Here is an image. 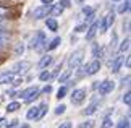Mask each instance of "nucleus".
Returning <instances> with one entry per match:
<instances>
[{
  "label": "nucleus",
  "mask_w": 131,
  "mask_h": 128,
  "mask_svg": "<svg viewBox=\"0 0 131 128\" xmlns=\"http://www.w3.org/2000/svg\"><path fill=\"white\" fill-rule=\"evenodd\" d=\"M113 88H115L113 81H110V80H105V81H102V83L99 84V94L105 96V94L112 93V91H113Z\"/></svg>",
  "instance_id": "obj_5"
},
{
  "label": "nucleus",
  "mask_w": 131,
  "mask_h": 128,
  "mask_svg": "<svg viewBox=\"0 0 131 128\" xmlns=\"http://www.w3.org/2000/svg\"><path fill=\"white\" fill-rule=\"evenodd\" d=\"M99 70H100V62L97 58L92 60L89 65H86V75H95Z\"/></svg>",
  "instance_id": "obj_10"
},
{
  "label": "nucleus",
  "mask_w": 131,
  "mask_h": 128,
  "mask_svg": "<svg viewBox=\"0 0 131 128\" xmlns=\"http://www.w3.org/2000/svg\"><path fill=\"white\" fill-rule=\"evenodd\" d=\"M62 5L63 7H70V0H62Z\"/></svg>",
  "instance_id": "obj_39"
},
{
  "label": "nucleus",
  "mask_w": 131,
  "mask_h": 128,
  "mask_svg": "<svg viewBox=\"0 0 131 128\" xmlns=\"http://www.w3.org/2000/svg\"><path fill=\"white\" fill-rule=\"evenodd\" d=\"M23 54H24V44L18 42L16 45H15V55H16V57H21Z\"/></svg>",
  "instance_id": "obj_19"
},
{
  "label": "nucleus",
  "mask_w": 131,
  "mask_h": 128,
  "mask_svg": "<svg viewBox=\"0 0 131 128\" xmlns=\"http://www.w3.org/2000/svg\"><path fill=\"white\" fill-rule=\"evenodd\" d=\"M112 2H118V0H112Z\"/></svg>",
  "instance_id": "obj_44"
},
{
  "label": "nucleus",
  "mask_w": 131,
  "mask_h": 128,
  "mask_svg": "<svg viewBox=\"0 0 131 128\" xmlns=\"http://www.w3.org/2000/svg\"><path fill=\"white\" fill-rule=\"evenodd\" d=\"M47 102H44V104H41L39 105V115H37V120H41V119H44V115H45V112H47Z\"/></svg>",
  "instance_id": "obj_22"
},
{
  "label": "nucleus",
  "mask_w": 131,
  "mask_h": 128,
  "mask_svg": "<svg viewBox=\"0 0 131 128\" xmlns=\"http://www.w3.org/2000/svg\"><path fill=\"white\" fill-rule=\"evenodd\" d=\"M113 126V123H112V117L110 115H107L104 119V122H102V128H112Z\"/></svg>",
  "instance_id": "obj_24"
},
{
  "label": "nucleus",
  "mask_w": 131,
  "mask_h": 128,
  "mask_svg": "<svg viewBox=\"0 0 131 128\" xmlns=\"http://www.w3.org/2000/svg\"><path fill=\"white\" fill-rule=\"evenodd\" d=\"M128 10H129V0H126L125 3L120 5V7H118V13H126Z\"/></svg>",
  "instance_id": "obj_25"
},
{
  "label": "nucleus",
  "mask_w": 131,
  "mask_h": 128,
  "mask_svg": "<svg viewBox=\"0 0 131 128\" xmlns=\"http://www.w3.org/2000/svg\"><path fill=\"white\" fill-rule=\"evenodd\" d=\"M123 60H125V57H117V58L112 62V65H110V66H112V71H113V73H117V71L120 70V66H122Z\"/></svg>",
  "instance_id": "obj_14"
},
{
  "label": "nucleus",
  "mask_w": 131,
  "mask_h": 128,
  "mask_svg": "<svg viewBox=\"0 0 131 128\" xmlns=\"http://www.w3.org/2000/svg\"><path fill=\"white\" fill-rule=\"evenodd\" d=\"M86 39L88 41H92L94 37H95V34H97V31H99V21H94L92 24H91V26L86 29Z\"/></svg>",
  "instance_id": "obj_9"
},
{
  "label": "nucleus",
  "mask_w": 131,
  "mask_h": 128,
  "mask_svg": "<svg viewBox=\"0 0 131 128\" xmlns=\"http://www.w3.org/2000/svg\"><path fill=\"white\" fill-rule=\"evenodd\" d=\"M113 23H115V13L113 12H110V13H107V16L104 18V21H102V33H105L108 28H112L113 26Z\"/></svg>",
  "instance_id": "obj_8"
},
{
  "label": "nucleus",
  "mask_w": 131,
  "mask_h": 128,
  "mask_svg": "<svg viewBox=\"0 0 131 128\" xmlns=\"http://www.w3.org/2000/svg\"><path fill=\"white\" fill-rule=\"evenodd\" d=\"M50 7H52V3L50 5H41V7H37V8H34V12H32V16L36 18V19H41V18H47V15L50 12Z\"/></svg>",
  "instance_id": "obj_3"
},
{
  "label": "nucleus",
  "mask_w": 131,
  "mask_h": 128,
  "mask_svg": "<svg viewBox=\"0 0 131 128\" xmlns=\"http://www.w3.org/2000/svg\"><path fill=\"white\" fill-rule=\"evenodd\" d=\"M65 109H67V107H65L63 104H62V105H58L57 109H55V114H57V115H62V114H65Z\"/></svg>",
  "instance_id": "obj_34"
},
{
  "label": "nucleus",
  "mask_w": 131,
  "mask_h": 128,
  "mask_svg": "<svg viewBox=\"0 0 131 128\" xmlns=\"http://www.w3.org/2000/svg\"><path fill=\"white\" fill-rule=\"evenodd\" d=\"M2 24H3V21H2V18H0V28H2Z\"/></svg>",
  "instance_id": "obj_42"
},
{
  "label": "nucleus",
  "mask_w": 131,
  "mask_h": 128,
  "mask_svg": "<svg viewBox=\"0 0 131 128\" xmlns=\"http://www.w3.org/2000/svg\"><path fill=\"white\" fill-rule=\"evenodd\" d=\"M83 13L86 15V18H88V16H92V15H94V8H91V7H83Z\"/></svg>",
  "instance_id": "obj_27"
},
{
  "label": "nucleus",
  "mask_w": 131,
  "mask_h": 128,
  "mask_svg": "<svg viewBox=\"0 0 131 128\" xmlns=\"http://www.w3.org/2000/svg\"><path fill=\"white\" fill-rule=\"evenodd\" d=\"M52 62H53V58L50 57V55H45V57L41 58V62H39V68H47Z\"/></svg>",
  "instance_id": "obj_16"
},
{
  "label": "nucleus",
  "mask_w": 131,
  "mask_h": 128,
  "mask_svg": "<svg viewBox=\"0 0 131 128\" xmlns=\"http://www.w3.org/2000/svg\"><path fill=\"white\" fill-rule=\"evenodd\" d=\"M76 2H78V3H83V0H76Z\"/></svg>",
  "instance_id": "obj_43"
},
{
  "label": "nucleus",
  "mask_w": 131,
  "mask_h": 128,
  "mask_svg": "<svg viewBox=\"0 0 131 128\" xmlns=\"http://www.w3.org/2000/svg\"><path fill=\"white\" fill-rule=\"evenodd\" d=\"M41 2H42V3H45V5H50V3L53 2V0H41Z\"/></svg>",
  "instance_id": "obj_40"
},
{
  "label": "nucleus",
  "mask_w": 131,
  "mask_h": 128,
  "mask_svg": "<svg viewBox=\"0 0 131 128\" xmlns=\"http://www.w3.org/2000/svg\"><path fill=\"white\" fill-rule=\"evenodd\" d=\"M50 91H52V86H45V88L42 89V93H44V94H49Z\"/></svg>",
  "instance_id": "obj_38"
},
{
  "label": "nucleus",
  "mask_w": 131,
  "mask_h": 128,
  "mask_svg": "<svg viewBox=\"0 0 131 128\" xmlns=\"http://www.w3.org/2000/svg\"><path fill=\"white\" fill-rule=\"evenodd\" d=\"M13 80H15V73H13V71H2V73H0V84L13 83Z\"/></svg>",
  "instance_id": "obj_11"
},
{
  "label": "nucleus",
  "mask_w": 131,
  "mask_h": 128,
  "mask_svg": "<svg viewBox=\"0 0 131 128\" xmlns=\"http://www.w3.org/2000/svg\"><path fill=\"white\" fill-rule=\"evenodd\" d=\"M65 94H67V86H62V88L58 89V93H57V97L58 99H63Z\"/></svg>",
  "instance_id": "obj_28"
},
{
  "label": "nucleus",
  "mask_w": 131,
  "mask_h": 128,
  "mask_svg": "<svg viewBox=\"0 0 131 128\" xmlns=\"http://www.w3.org/2000/svg\"><path fill=\"white\" fill-rule=\"evenodd\" d=\"M117 128H129V119H123V120L118 123Z\"/></svg>",
  "instance_id": "obj_29"
},
{
  "label": "nucleus",
  "mask_w": 131,
  "mask_h": 128,
  "mask_svg": "<svg viewBox=\"0 0 131 128\" xmlns=\"http://www.w3.org/2000/svg\"><path fill=\"white\" fill-rule=\"evenodd\" d=\"M79 128H94V122L92 120H88V122H84V123L79 125Z\"/></svg>",
  "instance_id": "obj_31"
},
{
  "label": "nucleus",
  "mask_w": 131,
  "mask_h": 128,
  "mask_svg": "<svg viewBox=\"0 0 131 128\" xmlns=\"http://www.w3.org/2000/svg\"><path fill=\"white\" fill-rule=\"evenodd\" d=\"M70 75H71V70H67L65 71V73L60 76V83H65V81H67L68 78H70Z\"/></svg>",
  "instance_id": "obj_30"
},
{
  "label": "nucleus",
  "mask_w": 131,
  "mask_h": 128,
  "mask_svg": "<svg viewBox=\"0 0 131 128\" xmlns=\"http://www.w3.org/2000/svg\"><path fill=\"white\" fill-rule=\"evenodd\" d=\"M58 128H71V123H70V122H65V123H62Z\"/></svg>",
  "instance_id": "obj_37"
},
{
  "label": "nucleus",
  "mask_w": 131,
  "mask_h": 128,
  "mask_svg": "<svg viewBox=\"0 0 131 128\" xmlns=\"http://www.w3.org/2000/svg\"><path fill=\"white\" fill-rule=\"evenodd\" d=\"M95 110H97V101H94V102H92V104H91L89 107H86L84 114H86V115H92Z\"/></svg>",
  "instance_id": "obj_20"
},
{
  "label": "nucleus",
  "mask_w": 131,
  "mask_h": 128,
  "mask_svg": "<svg viewBox=\"0 0 131 128\" xmlns=\"http://www.w3.org/2000/svg\"><path fill=\"white\" fill-rule=\"evenodd\" d=\"M18 109H21V104H19V102H10L7 105V112H16Z\"/></svg>",
  "instance_id": "obj_21"
},
{
  "label": "nucleus",
  "mask_w": 131,
  "mask_h": 128,
  "mask_svg": "<svg viewBox=\"0 0 131 128\" xmlns=\"http://www.w3.org/2000/svg\"><path fill=\"white\" fill-rule=\"evenodd\" d=\"M63 5L62 3H58V5H53V7H50V15H52V16H58V15H62L63 13Z\"/></svg>",
  "instance_id": "obj_12"
},
{
  "label": "nucleus",
  "mask_w": 131,
  "mask_h": 128,
  "mask_svg": "<svg viewBox=\"0 0 131 128\" xmlns=\"http://www.w3.org/2000/svg\"><path fill=\"white\" fill-rule=\"evenodd\" d=\"M18 128H31V126H29V125H26V123H24V125H21V126H18Z\"/></svg>",
  "instance_id": "obj_41"
},
{
  "label": "nucleus",
  "mask_w": 131,
  "mask_h": 128,
  "mask_svg": "<svg viewBox=\"0 0 131 128\" xmlns=\"http://www.w3.org/2000/svg\"><path fill=\"white\" fill-rule=\"evenodd\" d=\"M129 96H131V93H129V91H128V93L123 96V102H125V104H126L128 107L131 105V97H129Z\"/></svg>",
  "instance_id": "obj_32"
},
{
  "label": "nucleus",
  "mask_w": 131,
  "mask_h": 128,
  "mask_svg": "<svg viewBox=\"0 0 131 128\" xmlns=\"http://www.w3.org/2000/svg\"><path fill=\"white\" fill-rule=\"evenodd\" d=\"M86 99V89H74L71 94V104H81Z\"/></svg>",
  "instance_id": "obj_7"
},
{
  "label": "nucleus",
  "mask_w": 131,
  "mask_h": 128,
  "mask_svg": "<svg viewBox=\"0 0 131 128\" xmlns=\"http://www.w3.org/2000/svg\"><path fill=\"white\" fill-rule=\"evenodd\" d=\"M31 47L36 49V50H42L45 47V34L42 31L34 34V37L31 39Z\"/></svg>",
  "instance_id": "obj_2"
},
{
  "label": "nucleus",
  "mask_w": 131,
  "mask_h": 128,
  "mask_svg": "<svg viewBox=\"0 0 131 128\" xmlns=\"http://www.w3.org/2000/svg\"><path fill=\"white\" fill-rule=\"evenodd\" d=\"M7 13H8V10H7V8H5V7H0V18H3Z\"/></svg>",
  "instance_id": "obj_35"
},
{
  "label": "nucleus",
  "mask_w": 131,
  "mask_h": 128,
  "mask_svg": "<svg viewBox=\"0 0 131 128\" xmlns=\"http://www.w3.org/2000/svg\"><path fill=\"white\" fill-rule=\"evenodd\" d=\"M92 54H94V57H95V58H97V57L100 58V54H102V50L99 49V45H94V49H92Z\"/></svg>",
  "instance_id": "obj_33"
},
{
  "label": "nucleus",
  "mask_w": 131,
  "mask_h": 128,
  "mask_svg": "<svg viewBox=\"0 0 131 128\" xmlns=\"http://www.w3.org/2000/svg\"><path fill=\"white\" fill-rule=\"evenodd\" d=\"M37 115H39V107H32V109H29L28 110V120H37Z\"/></svg>",
  "instance_id": "obj_17"
},
{
  "label": "nucleus",
  "mask_w": 131,
  "mask_h": 128,
  "mask_svg": "<svg viewBox=\"0 0 131 128\" xmlns=\"http://www.w3.org/2000/svg\"><path fill=\"white\" fill-rule=\"evenodd\" d=\"M84 29H88V28H86V24H81V26H78L76 29H74V31H76V33H83Z\"/></svg>",
  "instance_id": "obj_36"
},
{
  "label": "nucleus",
  "mask_w": 131,
  "mask_h": 128,
  "mask_svg": "<svg viewBox=\"0 0 131 128\" xmlns=\"http://www.w3.org/2000/svg\"><path fill=\"white\" fill-rule=\"evenodd\" d=\"M29 66H31V63L26 62V60H23V62L15 63V65H13V68H12V71H13L15 75H21V73H24V71H28V70H29Z\"/></svg>",
  "instance_id": "obj_6"
},
{
  "label": "nucleus",
  "mask_w": 131,
  "mask_h": 128,
  "mask_svg": "<svg viewBox=\"0 0 131 128\" xmlns=\"http://www.w3.org/2000/svg\"><path fill=\"white\" fill-rule=\"evenodd\" d=\"M60 44H62V39H60V37H55V39L50 41V44L47 45V49H49V50H53V49H57Z\"/></svg>",
  "instance_id": "obj_18"
},
{
  "label": "nucleus",
  "mask_w": 131,
  "mask_h": 128,
  "mask_svg": "<svg viewBox=\"0 0 131 128\" xmlns=\"http://www.w3.org/2000/svg\"><path fill=\"white\" fill-rule=\"evenodd\" d=\"M128 49H129V37H126V39L123 41V42H122V45H120V49H118V50H120V52L123 54V52H126Z\"/></svg>",
  "instance_id": "obj_23"
},
{
  "label": "nucleus",
  "mask_w": 131,
  "mask_h": 128,
  "mask_svg": "<svg viewBox=\"0 0 131 128\" xmlns=\"http://www.w3.org/2000/svg\"><path fill=\"white\" fill-rule=\"evenodd\" d=\"M50 78H52V73H49V71H42L41 76H39V80H41V81H49Z\"/></svg>",
  "instance_id": "obj_26"
},
{
  "label": "nucleus",
  "mask_w": 131,
  "mask_h": 128,
  "mask_svg": "<svg viewBox=\"0 0 131 128\" xmlns=\"http://www.w3.org/2000/svg\"><path fill=\"white\" fill-rule=\"evenodd\" d=\"M39 94H41V89H39L37 86H29V88L23 89L21 93H19V97L24 99V101H28V102H31V101L36 99Z\"/></svg>",
  "instance_id": "obj_1"
},
{
  "label": "nucleus",
  "mask_w": 131,
  "mask_h": 128,
  "mask_svg": "<svg viewBox=\"0 0 131 128\" xmlns=\"http://www.w3.org/2000/svg\"><path fill=\"white\" fill-rule=\"evenodd\" d=\"M81 62H83V50H76V52L70 57L68 65H70V68H71V70H76L78 66L81 65Z\"/></svg>",
  "instance_id": "obj_4"
},
{
  "label": "nucleus",
  "mask_w": 131,
  "mask_h": 128,
  "mask_svg": "<svg viewBox=\"0 0 131 128\" xmlns=\"http://www.w3.org/2000/svg\"><path fill=\"white\" fill-rule=\"evenodd\" d=\"M45 24H47V28L50 29V31H57L58 29V23L55 18H47L45 19Z\"/></svg>",
  "instance_id": "obj_15"
},
{
  "label": "nucleus",
  "mask_w": 131,
  "mask_h": 128,
  "mask_svg": "<svg viewBox=\"0 0 131 128\" xmlns=\"http://www.w3.org/2000/svg\"><path fill=\"white\" fill-rule=\"evenodd\" d=\"M8 37H10V33H7L3 28H0V49L5 47V42L8 41Z\"/></svg>",
  "instance_id": "obj_13"
}]
</instances>
